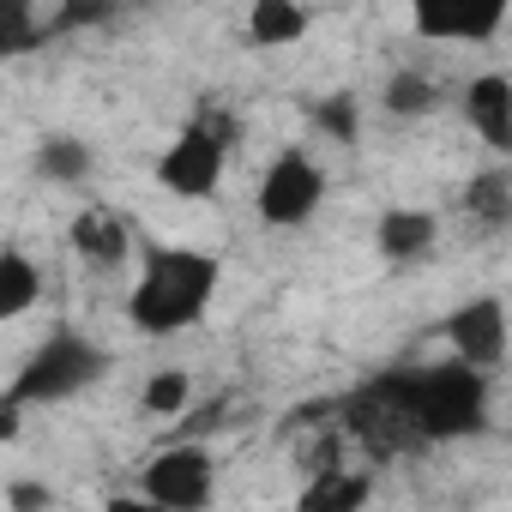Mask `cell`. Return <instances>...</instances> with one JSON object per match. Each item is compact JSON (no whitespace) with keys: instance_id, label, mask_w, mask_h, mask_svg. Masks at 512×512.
<instances>
[{"instance_id":"cell-1","label":"cell","mask_w":512,"mask_h":512,"mask_svg":"<svg viewBox=\"0 0 512 512\" xmlns=\"http://www.w3.org/2000/svg\"><path fill=\"white\" fill-rule=\"evenodd\" d=\"M223 290V260L205 247H163L145 241V266L127 290V326L139 338H175L193 332Z\"/></svg>"},{"instance_id":"cell-2","label":"cell","mask_w":512,"mask_h":512,"mask_svg":"<svg viewBox=\"0 0 512 512\" xmlns=\"http://www.w3.org/2000/svg\"><path fill=\"white\" fill-rule=\"evenodd\" d=\"M374 380L386 386V398L410 416V428H416L428 446L488 434V374L464 368L458 356H440V362H398V368H380Z\"/></svg>"},{"instance_id":"cell-3","label":"cell","mask_w":512,"mask_h":512,"mask_svg":"<svg viewBox=\"0 0 512 512\" xmlns=\"http://www.w3.org/2000/svg\"><path fill=\"white\" fill-rule=\"evenodd\" d=\"M109 368H115V356L103 350V344H91L85 332H73V326H55L25 362H19V374H13V386H7V398H19L25 410H37V404H67V398H79V392H91V386H103L109 380Z\"/></svg>"},{"instance_id":"cell-4","label":"cell","mask_w":512,"mask_h":512,"mask_svg":"<svg viewBox=\"0 0 512 512\" xmlns=\"http://www.w3.org/2000/svg\"><path fill=\"white\" fill-rule=\"evenodd\" d=\"M223 163H229V121L223 115H205V121H187L163 157H157V187L175 193V199H217L223 187Z\"/></svg>"},{"instance_id":"cell-5","label":"cell","mask_w":512,"mask_h":512,"mask_svg":"<svg viewBox=\"0 0 512 512\" xmlns=\"http://www.w3.org/2000/svg\"><path fill=\"white\" fill-rule=\"evenodd\" d=\"M139 494L157 512H211L217 500V458L205 440H169L139 470Z\"/></svg>"},{"instance_id":"cell-6","label":"cell","mask_w":512,"mask_h":512,"mask_svg":"<svg viewBox=\"0 0 512 512\" xmlns=\"http://www.w3.org/2000/svg\"><path fill=\"white\" fill-rule=\"evenodd\" d=\"M326 205V169L314 151L302 145H284L266 175H260V193H253V211H260L266 229H302L314 211Z\"/></svg>"},{"instance_id":"cell-7","label":"cell","mask_w":512,"mask_h":512,"mask_svg":"<svg viewBox=\"0 0 512 512\" xmlns=\"http://www.w3.org/2000/svg\"><path fill=\"white\" fill-rule=\"evenodd\" d=\"M440 338L452 344V356L476 374H494L512 356V314L500 296H470L440 320Z\"/></svg>"},{"instance_id":"cell-8","label":"cell","mask_w":512,"mask_h":512,"mask_svg":"<svg viewBox=\"0 0 512 512\" xmlns=\"http://www.w3.org/2000/svg\"><path fill=\"white\" fill-rule=\"evenodd\" d=\"M422 43H494L506 31V0H428L410 13Z\"/></svg>"},{"instance_id":"cell-9","label":"cell","mask_w":512,"mask_h":512,"mask_svg":"<svg viewBox=\"0 0 512 512\" xmlns=\"http://www.w3.org/2000/svg\"><path fill=\"white\" fill-rule=\"evenodd\" d=\"M67 247L79 253V260L91 266V272H121L127 260H133V229H127V217L121 211H109V205H79L73 211V223H67Z\"/></svg>"},{"instance_id":"cell-10","label":"cell","mask_w":512,"mask_h":512,"mask_svg":"<svg viewBox=\"0 0 512 512\" xmlns=\"http://www.w3.org/2000/svg\"><path fill=\"white\" fill-rule=\"evenodd\" d=\"M458 103H464V127L494 157H512V79L506 73H476Z\"/></svg>"},{"instance_id":"cell-11","label":"cell","mask_w":512,"mask_h":512,"mask_svg":"<svg viewBox=\"0 0 512 512\" xmlns=\"http://www.w3.org/2000/svg\"><path fill=\"white\" fill-rule=\"evenodd\" d=\"M434 241H440V217L422 211V205H386V211L374 217V253H380L386 266H416V260H428Z\"/></svg>"},{"instance_id":"cell-12","label":"cell","mask_w":512,"mask_h":512,"mask_svg":"<svg viewBox=\"0 0 512 512\" xmlns=\"http://www.w3.org/2000/svg\"><path fill=\"white\" fill-rule=\"evenodd\" d=\"M368 500H374V470L338 464V470H314L296 488L290 512H368Z\"/></svg>"},{"instance_id":"cell-13","label":"cell","mask_w":512,"mask_h":512,"mask_svg":"<svg viewBox=\"0 0 512 512\" xmlns=\"http://www.w3.org/2000/svg\"><path fill=\"white\" fill-rule=\"evenodd\" d=\"M308 25H314V13L302 7V0H253L247 19H241L253 49H290V43L308 37Z\"/></svg>"},{"instance_id":"cell-14","label":"cell","mask_w":512,"mask_h":512,"mask_svg":"<svg viewBox=\"0 0 512 512\" xmlns=\"http://www.w3.org/2000/svg\"><path fill=\"white\" fill-rule=\"evenodd\" d=\"M37 175L55 181V187H85L97 175V151L79 139V133H49L37 145Z\"/></svg>"},{"instance_id":"cell-15","label":"cell","mask_w":512,"mask_h":512,"mask_svg":"<svg viewBox=\"0 0 512 512\" xmlns=\"http://www.w3.org/2000/svg\"><path fill=\"white\" fill-rule=\"evenodd\" d=\"M37 302H43V266L25 247H7L0 253V320H25Z\"/></svg>"},{"instance_id":"cell-16","label":"cell","mask_w":512,"mask_h":512,"mask_svg":"<svg viewBox=\"0 0 512 512\" xmlns=\"http://www.w3.org/2000/svg\"><path fill=\"white\" fill-rule=\"evenodd\" d=\"M458 205H464V211H470L482 229H500V223H512V169H506V163H494V169H476V175L464 181Z\"/></svg>"},{"instance_id":"cell-17","label":"cell","mask_w":512,"mask_h":512,"mask_svg":"<svg viewBox=\"0 0 512 512\" xmlns=\"http://www.w3.org/2000/svg\"><path fill=\"white\" fill-rule=\"evenodd\" d=\"M380 103H386V115H398V121H422V115L440 109V85H434V73H422V67H398V73L386 79Z\"/></svg>"},{"instance_id":"cell-18","label":"cell","mask_w":512,"mask_h":512,"mask_svg":"<svg viewBox=\"0 0 512 512\" xmlns=\"http://www.w3.org/2000/svg\"><path fill=\"white\" fill-rule=\"evenodd\" d=\"M308 127L332 145H356L362 139V97L356 91H326L308 103Z\"/></svg>"},{"instance_id":"cell-19","label":"cell","mask_w":512,"mask_h":512,"mask_svg":"<svg viewBox=\"0 0 512 512\" xmlns=\"http://www.w3.org/2000/svg\"><path fill=\"white\" fill-rule=\"evenodd\" d=\"M139 404H145V416H157V422H181V416L193 410V374H187V368H157V374L145 380Z\"/></svg>"},{"instance_id":"cell-20","label":"cell","mask_w":512,"mask_h":512,"mask_svg":"<svg viewBox=\"0 0 512 512\" xmlns=\"http://www.w3.org/2000/svg\"><path fill=\"white\" fill-rule=\"evenodd\" d=\"M49 43V13H37L31 0H7L0 7V55H25Z\"/></svg>"},{"instance_id":"cell-21","label":"cell","mask_w":512,"mask_h":512,"mask_svg":"<svg viewBox=\"0 0 512 512\" xmlns=\"http://www.w3.org/2000/svg\"><path fill=\"white\" fill-rule=\"evenodd\" d=\"M109 19H115L109 0H61V7L49 13V37H67V31H97V25H109Z\"/></svg>"},{"instance_id":"cell-22","label":"cell","mask_w":512,"mask_h":512,"mask_svg":"<svg viewBox=\"0 0 512 512\" xmlns=\"http://www.w3.org/2000/svg\"><path fill=\"white\" fill-rule=\"evenodd\" d=\"M7 512H55L49 482H37V476H13V482H7Z\"/></svg>"},{"instance_id":"cell-23","label":"cell","mask_w":512,"mask_h":512,"mask_svg":"<svg viewBox=\"0 0 512 512\" xmlns=\"http://www.w3.org/2000/svg\"><path fill=\"white\" fill-rule=\"evenodd\" d=\"M19 434H25V404H19V398H7V392H0V440L13 446Z\"/></svg>"},{"instance_id":"cell-24","label":"cell","mask_w":512,"mask_h":512,"mask_svg":"<svg viewBox=\"0 0 512 512\" xmlns=\"http://www.w3.org/2000/svg\"><path fill=\"white\" fill-rule=\"evenodd\" d=\"M103 512H157V506H151L145 494H109V500H103Z\"/></svg>"}]
</instances>
